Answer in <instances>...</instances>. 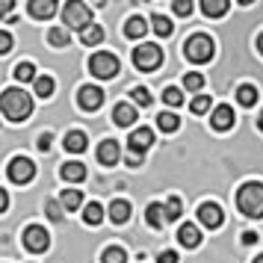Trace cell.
<instances>
[{"mask_svg": "<svg viewBox=\"0 0 263 263\" xmlns=\"http://www.w3.org/2000/svg\"><path fill=\"white\" fill-rule=\"evenodd\" d=\"M0 112L6 116L9 121H27L30 112H33V98L27 95L24 89H6L0 95Z\"/></svg>", "mask_w": 263, "mask_h": 263, "instance_id": "cell-1", "label": "cell"}, {"mask_svg": "<svg viewBox=\"0 0 263 263\" xmlns=\"http://www.w3.org/2000/svg\"><path fill=\"white\" fill-rule=\"evenodd\" d=\"M237 207L249 219H263V183H242L237 192Z\"/></svg>", "mask_w": 263, "mask_h": 263, "instance_id": "cell-2", "label": "cell"}, {"mask_svg": "<svg viewBox=\"0 0 263 263\" xmlns=\"http://www.w3.org/2000/svg\"><path fill=\"white\" fill-rule=\"evenodd\" d=\"M213 39L204 36V33H195V36H190L186 42H183V57L190 62H195V65H204V62L213 60Z\"/></svg>", "mask_w": 263, "mask_h": 263, "instance_id": "cell-3", "label": "cell"}, {"mask_svg": "<svg viewBox=\"0 0 263 263\" xmlns=\"http://www.w3.org/2000/svg\"><path fill=\"white\" fill-rule=\"evenodd\" d=\"M62 21H65L68 30H80L83 33L86 27H92V12H89V6L80 3V0H68L65 9H62Z\"/></svg>", "mask_w": 263, "mask_h": 263, "instance_id": "cell-4", "label": "cell"}, {"mask_svg": "<svg viewBox=\"0 0 263 263\" xmlns=\"http://www.w3.org/2000/svg\"><path fill=\"white\" fill-rule=\"evenodd\" d=\"M160 62H163V50L157 48V45H151V42L133 48V65H136L139 71H154Z\"/></svg>", "mask_w": 263, "mask_h": 263, "instance_id": "cell-5", "label": "cell"}, {"mask_svg": "<svg viewBox=\"0 0 263 263\" xmlns=\"http://www.w3.org/2000/svg\"><path fill=\"white\" fill-rule=\"evenodd\" d=\"M89 68H92V74L95 77H101V80H109V77H116L119 74V60L112 57V53H107V50H101V53H95L92 60H89Z\"/></svg>", "mask_w": 263, "mask_h": 263, "instance_id": "cell-6", "label": "cell"}, {"mask_svg": "<svg viewBox=\"0 0 263 263\" xmlns=\"http://www.w3.org/2000/svg\"><path fill=\"white\" fill-rule=\"evenodd\" d=\"M36 178V166H33V160H27V157H15L12 163H9V180L18 183V186H24L30 180Z\"/></svg>", "mask_w": 263, "mask_h": 263, "instance_id": "cell-7", "label": "cell"}, {"mask_svg": "<svg viewBox=\"0 0 263 263\" xmlns=\"http://www.w3.org/2000/svg\"><path fill=\"white\" fill-rule=\"evenodd\" d=\"M24 246H27L30 251L42 254V251L50 249V234H48L42 225H30V228L24 231Z\"/></svg>", "mask_w": 263, "mask_h": 263, "instance_id": "cell-8", "label": "cell"}, {"mask_svg": "<svg viewBox=\"0 0 263 263\" xmlns=\"http://www.w3.org/2000/svg\"><path fill=\"white\" fill-rule=\"evenodd\" d=\"M198 222H201L204 228L216 231V228H222V222H225V213H222V207H219V204L204 201L201 207H198Z\"/></svg>", "mask_w": 263, "mask_h": 263, "instance_id": "cell-9", "label": "cell"}, {"mask_svg": "<svg viewBox=\"0 0 263 263\" xmlns=\"http://www.w3.org/2000/svg\"><path fill=\"white\" fill-rule=\"evenodd\" d=\"M77 104H80V109H86V112H95V109H101V104H104V92H101L98 86H83V89L77 92Z\"/></svg>", "mask_w": 263, "mask_h": 263, "instance_id": "cell-10", "label": "cell"}, {"mask_svg": "<svg viewBox=\"0 0 263 263\" xmlns=\"http://www.w3.org/2000/svg\"><path fill=\"white\" fill-rule=\"evenodd\" d=\"M127 145H130V151L145 154V151L154 145V130H151V127H136V130L130 133V139H127Z\"/></svg>", "mask_w": 263, "mask_h": 263, "instance_id": "cell-11", "label": "cell"}, {"mask_svg": "<svg viewBox=\"0 0 263 263\" xmlns=\"http://www.w3.org/2000/svg\"><path fill=\"white\" fill-rule=\"evenodd\" d=\"M234 119H237V116H234V109L228 107V104H219V107L210 112V124H213L216 130H231V127H234Z\"/></svg>", "mask_w": 263, "mask_h": 263, "instance_id": "cell-12", "label": "cell"}, {"mask_svg": "<svg viewBox=\"0 0 263 263\" xmlns=\"http://www.w3.org/2000/svg\"><path fill=\"white\" fill-rule=\"evenodd\" d=\"M119 157H121L119 142L107 139V142H101V145H98V160H101L104 166H116V163H119Z\"/></svg>", "mask_w": 263, "mask_h": 263, "instance_id": "cell-13", "label": "cell"}, {"mask_svg": "<svg viewBox=\"0 0 263 263\" xmlns=\"http://www.w3.org/2000/svg\"><path fill=\"white\" fill-rule=\"evenodd\" d=\"M30 15L39 21H48L57 15V3L53 0H30Z\"/></svg>", "mask_w": 263, "mask_h": 263, "instance_id": "cell-14", "label": "cell"}, {"mask_svg": "<svg viewBox=\"0 0 263 263\" xmlns=\"http://www.w3.org/2000/svg\"><path fill=\"white\" fill-rule=\"evenodd\" d=\"M178 242L183 249H195V246L201 242V231L195 225H180L178 228Z\"/></svg>", "mask_w": 263, "mask_h": 263, "instance_id": "cell-15", "label": "cell"}, {"mask_svg": "<svg viewBox=\"0 0 263 263\" xmlns=\"http://www.w3.org/2000/svg\"><path fill=\"white\" fill-rule=\"evenodd\" d=\"M62 145H65V151H71V154H83L86 145H89V139H86L83 130H71V133H65Z\"/></svg>", "mask_w": 263, "mask_h": 263, "instance_id": "cell-16", "label": "cell"}, {"mask_svg": "<svg viewBox=\"0 0 263 263\" xmlns=\"http://www.w3.org/2000/svg\"><path fill=\"white\" fill-rule=\"evenodd\" d=\"M112 121H116L119 127H130L133 121H136V109H133V104H116V109H112Z\"/></svg>", "mask_w": 263, "mask_h": 263, "instance_id": "cell-17", "label": "cell"}, {"mask_svg": "<svg viewBox=\"0 0 263 263\" xmlns=\"http://www.w3.org/2000/svg\"><path fill=\"white\" fill-rule=\"evenodd\" d=\"M107 213H109V219H112L116 225H124V222L130 219V204L124 201V198H116V201L109 204Z\"/></svg>", "mask_w": 263, "mask_h": 263, "instance_id": "cell-18", "label": "cell"}, {"mask_svg": "<svg viewBox=\"0 0 263 263\" xmlns=\"http://www.w3.org/2000/svg\"><path fill=\"white\" fill-rule=\"evenodd\" d=\"M12 74H15V80H18V83H36V80H39L36 65H33V62H18Z\"/></svg>", "mask_w": 263, "mask_h": 263, "instance_id": "cell-19", "label": "cell"}, {"mask_svg": "<svg viewBox=\"0 0 263 263\" xmlns=\"http://www.w3.org/2000/svg\"><path fill=\"white\" fill-rule=\"evenodd\" d=\"M145 219H148V225H151V228H163L168 222V219H166V207H163V204H148Z\"/></svg>", "mask_w": 263, "mask_h": 263, "instance_id": "cell-20", "label": "cell"}, {"mask_svg": "<svg viewBox=\"0 0 263 263\" xmlns=\"http://www.w3.org/2000/svg\"><path fill=\"white\" fill-rule=\"evenodd\" d=\"M228 9H231V3H228V0H204V3H201V12L207 15V18H222Z\"/></svg>", "mask_w": 263, "mask_h": 263, "instance_id": "cell-21", "label": "cell"}, {"mask_svg": "<svg viewBox=\"0 0 263 263\" xmlns=\"http://www.w3.org/2000/svg\"><path fill=\"white\" fill-rule=\"evenodd\" d=\"M62 180H68V183L86 180V166L83 163H65V166H62Z\"/></svg>", "mask_w": 263, "mask_h": 263, "instance_id": "cell-22", "label": "cell"}, {"mask_svg": "<svg viewBox=\"0 0 263 263\" xmlns=\"http://www.w3.org/2000/svg\"><path fill=\"white\" fill-rule=\"evenodd\" d=\"M83 222L86 225H101V222H104V207H101V204L98 201H89L86 204V210H83Z\"/></svg>", "mask_w": 263, "mask_h": 263, "instance_id": "cell-23", "label": "cell"}, {"mask_svg": "<svg viewBox=\"0 0 263 263\" xmlns=\"http://www.w3.org/2000/svg\"><path fill=\"white\" fill-rule=\"evenodd\" d=\"M145 33H148V21H145V18H139V15H136V18H130V21H127V27H124V36H127V39H142Z\"/></svg>", "mask_w": 263, "mask_h": 263, "instance_id": "cell-24", "label": "cell"}, {"mask_svg": "<svg viewBox=\"0 0 263 263\" xmlns=\"http://www.w3.org/2000/svg\"><path fill=\"white\" fill-rule=\"evenodd\" d=\"M80 42H83L86 48H95V45H101V42H104V30H101L98 24L86 27L83 33H80Z\"/></svg>", "mask_w": 263, "mask_h": 263, "instance_id": "cell-25", "label": "cell"}, {"mask_svg": "<svg viewBox=\"0 0 263 263\" xmlns=\"http://www.w3.org/2000/svg\"><path fill=\"white\" fill-rule=\"evenodd\" d=\"M257 98H260V95H257V89H254L251 83H242L237 89V101L242 104V107H254V104H257Z\"/></svg>", "mask_w": 263, "mask_h": 263, "instance_id": "cell-26", "label": "cell"}, {"mask_svg": "<svg viewBox=\"0 0 263 263\" xmlns=\"http://www.w3.org/2000/svg\"><path fill=\"white\" fill-rule=\"evenodd\" d=\"M157 127H160L163 133H175L180 127V119L175 116V112H160V116H157Z\"/></svg>", "mask_w": 263, "mask_h": 263, "instance_id": "cell-27", "label": "cell"}, {"mask_svg": "<svg viewBox=\"0 0 263 263\" xmlns=\"http://www.w3.org/2000/svg\"><path fill=\"white\" fill-rule=\"evenodd\" d=\"M151 24H154V33H157V36H163V39H168L172 33H175V24L168 21L166 15H154V18H151Z\"/></svg>", "mask_w": 263, "mask_h": 263, "instance_id": "cell-28", "label": "cell"}, {"mask_svg": "<svg viewBox=\"0 0 263 263\" xmlns=\"http://www.w3.org/2000/svg\"><path fill=\"white\" fill-rule=\"evenodd\" d=\"M33 86H36V95L39 98H50V95H53V89H57L53 77H48V74H39V80Z\"/></svg>", "mask_w": 263, "mask_h": 263, "instance_id": "cell-29", "label": "cell"}, {"mask_svg": "<svg viewBox=\"0 0 263 263\" xmlns=\"http://www.w3.org/2000/svg\"><path fill=\"white\" fill-rule=\"evenodd\" d=\"M48 42L53 48H65V45H68V27H53L48 33Z\"/></svg>", "mask_w": 263, "mask_h": 263, "instance_id": "cell-30", "label": "cell"}, {"mask_svg": "<svg viewBox=\"0 0 263 263\" xmlns=\"http://www.w3.org/2000/svg\"><path fill=\"white\" fill-rule=\"evenodd\" d=\"M104 263H127V251L121 249V246H109L107 251H104V257H101Z\"/></svg>", "mask_w": 263, "mask_h": 263, "instance_id": "cell-31", "label": "cell"}, {"mask_svg": "<svg viewBox=\"0 0 263 263\" xmlns=\"http://www.w3.org/2000/svg\"><path fill=\"white\" fill-rule=\"evenodd\" d=\"M80 204H83L80 190H65V192H62V207H65V210H77Z\"/></svg>", "mask_w": 263, "mask_h": 263, "instance_id": "cell-32", "label": "cell"}, {"mask_svg": "<svg viewBox=\"0 0 263 263\" xmlns=\"http://www.w3.org/2000/svg\"><path fill=\"white\" fill-rule=\"evenodd\" d=\"M183 86H186V92H198V89L204 86V77L198 71H190L186 77H183Z\"/></svg>", "mask_w": 263, "mask_h": 263, "instance_id": "cell-33", "label": "cell"}, {"mask_svg": "<svg viewBox=\"0 0 263 263\" xmlns=\"http://www.w3.org/2000/svg\"><path fill=\"white\" fill-rule=\"evenodd\" d=\"M163 101H166L168 107H180V104H183V95H180V89H175V86H172V89H166V92H163Z\"/></svg>", "mask_w": 263, "mask_h": 263, "instance_id": "cell-34", "label": "cell"}, {"mask_svg": "<svg viewBox=\"0 0 263 263\" xmlns=\"http://www.w3.org/2000/svg\"><path fill=\"white\" fill-rule=\"evenodd\" d=\"M166 219H168V222L180 219V198H168V201H166Z\"/></svg>", "mask_w": 263, "mask_h": 263, "instance_id": "cell-35", "label": "cell"}, {"mask_svg": "<svg viewBox=\"0 0 263 263\" xmlns=\"http://www.w3.org/2000/svg\"><path fill=\"white\" fill-rule=\"evenodd\" d=\"M190 109L195 112V116H201V112H207V109H210V98H207V95H198V98H195V101L190 104Z\"/></svg>", "mask_w": 263, "mask_h": 263, "instance_id": "cell-36", "label": "cell"}, {"mask_svg": "<svg viewBox=\"0 0 263 263\" xmlns=\"http://www.w3.org/2000/svg\"><path fill=\"white\" fill-rule=\"evenodd\" d=\"M130 95H133V101H136L139 107H151V101H154V98H151V92H148V89H133Z\"/></svg>", "mask_w": 263, "mask_h": 263, "instance_id": "cell-37", "label": "cell"}, {"mask_svg": "<svg viewBox=\"0 0 263 263\" xmlns=\"http://www.w3.org/2000/svg\"><path fill=\"white\" fill-rule=\"evenodd\" d=\"M45 210H48V219H53V222H60L62 219V201H48L45 204Z\"/></svg>", "mask_w": 263, "mask_h": 263, "instance_id": "cell-38", "label": "cell"}, {"mask_svg": "<svg viewBox=\"0 0 263 263\" xmlns=\"http://www.w3.org/2000/svg\"><path fill=\"white\" fill-rule=\"evenodd\" d=\"M175 15L190 18V15H192V0H175Z\"/></svg>", "mask_w": 263, "mask_h": 263, "instance_id": "cell-39", "label": "cell"}, {"mask_svg": "<svg viewBox=\"0 0 263 263\" xmlns=\"http://www.w3.org/2000/svg\"><path fill=\"white\" fill-rule=\"evenodd\" d=\"M9 50H12V36H9L6 30H0V57L9 53Z\"/></svg>", "mask_w": 263, "mask_h": 263, "instance_id": "cell-40", "label": "cell"}, {"mask_svg": "<svg viewBox=\"0 0 263 263\" xmlns=\"http://www.w3.org/2000/svg\"><path fill=\"white\" fill-rule=\"evenodd\" d=\"M142 160H145V154H139V151H127V166H142Z\"/></svg>", "mask_w": 263, "mask_h": 263, "instance_id": "cell-41", "label": "cell"}, {"mask_svg": "<svg viewBox=\"0 0 263 263\" xmlns=\"http://www.w3.org/2000/svg\"><path fill=\"white\" fill-rule=\"evenodd\" d=\"M157 263H178V251H160Z\"/></svg>", "mask_w": 263, "mask_h": 263, "instance_id": "cell-42", "label": "cell"}, {"mask_svg": "<svg viewBox=\"0 0 263 263\" xmlns=\"http://www.w3.org/2000/svg\"><path fill=\"white\" fill-rule=\"evenodd\" d=\"M39 151H48V148H50V136H48V133H45V136H39Z\"/></svg>", "mask_w": 263, "mask_h": 263, "instance_id": "cell-43", "label": "cell"}, {"mask_svg": "<svg viewBox=\"0 0 263 263\" xmlns=\"http://www.w3.org/2000/svg\"><path fill=\"white\" fill-rule=\"evenodd\" d=\"M12 6H15L12 0H0V15H9L12 12Z\"/></svg>", "mask_w": 263, "mask_h": 263, "instance_id": "cell-44", "label": "cell"}, {"mask_svg": "<svg viewBox=\"0 0 263 263\" xmlns=\"http://www.w3.org/2000/svg\"><path fill=\"white\" fill-rule=\"evenodd\" d=\"M257 234H254V231H246V234H242V242H246V246H251V242H257Z\"/></svg>", "mask_w": 263, "mask_h": 263, "instance_id": "cell-45", "label": "cell"}, {"mask_svg": "<svg viewBox=\"0 0 263 263\" xmlns=\"http://www.w3.org/2000/svg\"><path fill=\"white\" fill-rule=\"evenodd\" d=\"M6 207H9V195L6 190H0V213H6Z\"/></svg>", "mask_w": 263, "mask_h": 263, "instance_id": "cell-46", "label": "cell"}, {"mask_svg": "<svg viewBox=\"0 0 263 263\" xmlns=\"http://www.w3.org/2000/svg\"><path fill=\"white\" fill-rule=\"evenodd\" d=\"M257 50L263 53V33H260V39H257Z\"/></svg>", "mask_w": 263, "mask_h": 263, "instance_id": "cell-47", "label": "cell"}, {"mask_svg": "<svg viewBox=\"0 0 263 263\" xmlns=\"http://www.w3.org/2000/svg\"><path fill=\"white\" fill-rule=\"evenodd\" d=\"M257 127H260V130H263V112H260V119H257Z\"/></svg>", "mask_w": 263, "mask_h": 263, "instance_id": "cell-48", "label": "cell"}, {"mask_svg": "<svg viewBox=\"0 0 263 263\" xmlns=\"http://www.w3.org/2000/svg\"><path fill=\"white\" fill-rule=\"evenodd\" d=\"M251 263H263V254H260V257H254V260H251Z\"/></svg>", "mask_w": 263, "mask_h": 263, "instance_id": "cell-49", "label": "cell"}]
</instances>
